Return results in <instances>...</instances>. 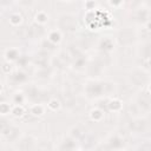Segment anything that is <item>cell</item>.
Here are the masks:
<instances>
[{
  "instance_id": "cell-15",
  "label": "cell",
  "mask_w": 151,
  "mask_h": 151,
  "mask_svg": "<svg viewBox=\"0 0 151 151\" xmlns=\"http://www.w3.org/2000/svg\"><path fill=\"white\" fill-rule=\"evenodd\" d=\"M90 117H91V119H92V120H94V122H99V120H101V119H103L104 114H103V112H101L100 110L94 109V110H92V111H91Z\"/></svg>"
},
{
  "instance_id": "cell-21",
  "label": "cell",
  "mask_w": 151,
  "mask_h": 151,
  "mask_svg": "<svg viewBox=\"0 0 151 151\" xmlns=\"http://www.w3.org/2000/svg\"><path fill=\"white\" fill-rule=\"evenodd\" d=\"M2 70H4V72L9 73V71H11V65H9V64H5V65L2 66Z\"/></svg>"
},
{
  "instance_id": "cell-2",
  "label": "cell",
  "mask_w": 151,
  "mask_h": 151,
  "mask_svg": "<svg viewBox=\"0 0 151 151\" xmlns=\"http://www.w3.org/2000/svg\"><path fill=\"white\" fill-rule=\"evenodd\" d=\"M58 25H59V27L61 29L67 31V32H72V31H74L77 28V19L73 15L65 14V15H61L59 18Z\"/></svg>"
},
{
  "instance_id": "cell-11",
  "label": "cell",
  "mask_w": 151,
  "mask_h": 151,
  "mask_svg": "<svg viewBox=\"0 0 151 151\" xmlns=\"http://www.w3.org/2000/svg\"><path fill=\"white\" fill-rule=\"evenodd\" d=\"M11 125H9V123L5 119V118H0V133L2 134V136H7L8 134V132H9V130H11Z\"/></svg>"
},
{
  "instance_id": "cell-8",
  "label": "cell",
  "mask_w": 151,
  "mask_h": 151,
  "mask_svg": "<svg viewBox=\"0 0 151 151\" xmlns=\"http://www.w3.org/2000/svg\"><path fill=\"white\" fill-rule=\"evenodd\" d=\"M99 47H100V50H101L103 52H109V51L113 50V41H112V39L107 38V37L104 38V39L100 41Z\"/></svg>"
},
{
  "instance_id": "cell-19",
  "label": "cell",
  "mask_w": 151,
  "mask_h": 151,
  "mask_svg": "<svg viewBox=\"0 0 151 151\" xmlns=\"http://www.w3.org/2000/svg\"><path fill=\"white\" fill-rule=\"evenodd\" d=\"M11 111V106L7 103H1L0 104V113L1 114H7Z\"/></svg>"
},
{
  "instance_id": "cell-18",
  "label": "cell",
  "mask_w": 151,
  "mask_h": 151,
  "mask_svg": "<svg viewBox=\"0 0 151 151\" xmlns=\"http://www.w3.org/2000/svg\"><path fill=\"white\" fill-rule=\"evenodd\" d=\"M12 78L18 83H22V81H25L26 80V74L24 73V72H15V73H13V76H12Z\"/></svg>"
},
{
  "instance_id": "cell-14",
  "label": "cell",
  "mask_w": 151,
  "mask_h": 151,
  "mask_svg": "<svg viewBox=\"0 0 151 151\" xmlns=\"http://www.w3.org/2000/svg\"><path fill=\"white\" fill-rule=\"evenodd\" d=\"M35 20H37V22H38V25H44L45 22H47V20H48V15L44 12V11H39L37 14H35Z\"/></svg>"
},
{
  "instance_id": "cell-1",
  "label": "cell",
  "mask_w": 151,
  "mask_h": 151,
  "mask_svg": "<svg viewBox=\"0 0 151 151\" xmlns=\"http://www.w3.org/2000/svg\"><path fill=\"white\" fill-rule=\"evenodd\" d=\"M107 85L100 81H91L86 86V94L91 98H98L105 93V87Z\"/></svg>"
},
{
  "instance_id": "cell-5",
  "label": "cell",
  "mask_w": 151,
  "mask_h": 151,
  "mask_svg": "<svg viewBox=\"0 0 151 151\" xmlns=\"http://www.w3.org/2000/svg\"><path fill=\"white\" fill-rule=\"evenodd\" d=\"M19 146L22 151H32L35 146V143H34V139L32 137H24L20 140Z\"/></svg>"
},
{
  "instance_id": "cell-6",
  "label": "cell",
  "mask_w": 151,
  "mask_h": 151,
  "mask_svg": "<svg viewBox=\"0 0 151 151\" xmlns=\"http://www.w3.org/2000/svg\"><path fill=\"white\" fill-rule=\"evenodd\" d=\"M109 145H110V147L113 149V150H119V149H122V147L124 146V139H122V138L118 137V136H113V137H111V139L109 140Z\"/></svg>"
},
{
  "instance_id": "cell-17",
  "label": "cell",
  "mask_w": 151,
  "mask_h": 151,
  "mask_svg": "<svg viewBox=\"0 0 151 151\" xmlns=\"http://www.w3.org/2000/svg\"><path fill=\"white\" fill-rule=\"evenodd\" d=\"M47 106H48V109H50V110L55 111V110H58V109L60 107V101H59L57 98H53V99H51V100L48 101Z\"/></svg>"
},
{
  "instance_id": "cell-13",
  "label": "cell",
  "mask_w": 151,
  "mask_h": 151,
  "mask_svg": "<svg viewBox=\"0 0 151 151\" xmlns=\"http://www.w3.org/2000/svg\"><path fill=\"white\" fill-rule=\"evenodd\" d=\"M107 107L110 111H113V112H117L122 109V101L119 99H112L109 101L107 104Z\"/></svg>"
},
{
  "instance_id": "cell-3",
  "label": "cell",
  "mask_w": 151,
  "mask_h": 151,
  "mask_svg": "<svg viewBox=\"0 0 151 151\" xmlns=\"http://www.w3.org/2000/svg\"><path fill=\"white\" fill-rule=\"evenodd\" d=\"M138 107L142 109L143 111L147 112L150 110V93H149V88L146 90V92L144 94H142V97L138 99V103H137Z\"/></svg>"
},
{
  "instance_id": "cell-10",
  "label": "cell",
  "mask_w": 151,
  "mask_h": 151,
  "mask_svg": "<svg viewBox=\"0 0 151 151\" xmlns=\"http://www.w3.org/2000/svg\"><path fill=\"white\" fill-rule=\"evenodd\" d=\"M44 111H45V109H44V106L41 104H33L31 106V109H29L31 114L34 116V117H39V116L44 114Z\"/></svg>"
},
{
  "instance_id": "cell-7",
  "label": "cell",
  "mask_w": 151,
  "mask_h": 151,
  "mask_svg": "<svg viewBox=\"0 0 151 151\" xmlns=\"http://www.w3.org/2000/svg\"><path fill=\"white\" fill-rule=\"evenodd\" d=\"M47 40H48L51 44H53V45L60 42V40H61V33H60V31H59V29H53V31H51V32L48 33Z\"/></svg>"
},
{
  "instance_id": "cell-4",
  "label": "cell",
  "mask_w": 151,
  "mask_h": 151,
  "mask_svg": "<svg viewBox=\"0 0 151 151\" xmlns=\"http://www.w3.org/2000/svg\"><path fill=\"white\" fill-rule=\"evenodd\" d=\"M146 127V122L143 119H133L129 123V129L133 132H142Z\"/></svg>"
},
{
  "instance_id": "cell-12",
  "label": "cell",
  "mask_w": 151,
  "mask_h": 151,
  "mask_svg": "<svg viewBox=\"0 0 151 151\" xmlns=\"http://www.w3.org/2000/svg\"><path fill=\"white\" fill-rule=\"evenodd\" d=\"M21 21H22V15L19 12H13L9 15V22H11V25L18 26V25L21 24Z\"/></svg>"
},
{
  "instance_id": "cell-16",
  "label": "cell",
  "mask_w": 151,
  "mask_h": 151,
  "mask_svg": "<svg viewBox=\"0 0 151 151\" xmlns=\"http://www.w3.org/2000/svg\"><path fill=\"white\" fill-rule=\"evenodd\" d=\"M11 112H12V114L15 116V117H21V116L25 114V110H24V107H22L21 105H15V106H13V107L11 109Z\"/></svg>"
},
{
  "instance_id": "cell-9",
  "label": "cell",
  "mask_w": 151,
  "mask_h": 151,
  "mask_svg": "<svg viewBox=\"0 0 151 151\" xmlns=\"http://www.w3.org/2000/svg\"><path fill=\"white\" fill-rule=\"evenodd\" d=\"M5 58L6 60L9 63V61H14V60H18L19 58V52L17 48H9L5 52Z\"/></svg>"
},
{
  "instance_id": "cell-20",
  "label": "cell",
  "mask_w": 151,
  "mask_h": 151,
  "mask_svg": "<svg viewBox=\"0 0 151 151\" xmlns=\"http://www.w3.org/2000/svg\"><path fill=\"white\" fill-rule=\"evenodd\" d=\"M24 99H25V97H24V94H21V93H17V94L14 96V103H15L17 105H21L22 101H24Z\"/></svg>"
},
{
  "instance_id": "cell-22",
  "label": "cell",
  "mask_w": 151,
  "mask_h": 151,
  "mask_svg": "<svg viewBox=\"0 0 151 151\" xmlns=\"http://www.w3.org/2000/svg\"><path fill=\"white\" fill-rule=\"evenodd\" d=\"M2 87H4V86H2V84H1V83H0V92H1V91H2Z\"/></svg>"
}]
</instances>
